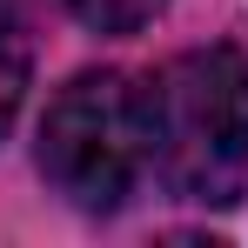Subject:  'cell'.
<instances>
[{
  "mask_svg": "<svg viewBox=\"0 0 248 248\" xmlns=\"http://www.w3.org/2000/svg\"><path fill=\"white\" fill-rule=\"evenodd\" d=\"M148 168L168 195L228 208L248 188V61L235 47H195L141 87Z\"/></svg>",
  "mask_w": 248,
  "mask_h": 248,
  "instance_id": "cell-1",
  "label": "cell"
},
{
  "mask_svg": "<svg viewBox=\"0 0 248 248\" xmlns=\"http://www.w3.org/2000/svg\"><path fill=\"white\" fill-rule=\"evenodd\" d=\"M41 174L74 208H121L148 174V101L127 74H74L41 121Z\"/></svg>",
  "mask_w": 248,
  "mask_h": 248,
  "instance_id": "cell-2",
  "label": "cell"
},
{
  "mask_svg": "<svg viewBox=\"0 0 248 248\" xmlns=\"http://www.w3.org/2000/svg\"><path fill=\"white\" fill-rule=\"evenodd\" d=\"M27 81H34V34H27V14H20V0H0V134H7L14 114H20Z\"/></svg>",
  "mask_w": 248,
  "mask_h": 248,
  "instance_id": "cell-3",
  "label": "cell"
},
{
  "mask_svg": "<svg viewBox=\"0 0 248 248\" xmlns=\"http://www.w3.org/2000/svg\"><path fill=\"white\" fill-rule=\"evenodd\" d=\"M67 7L81 14V27H94V34H141L168 0H67Z\"/></svg>",
  "mask_w": 248,
  "mask_h": 248,
  "instance_id": "cell-4",
  "label": "cell"
}]
</instances>
